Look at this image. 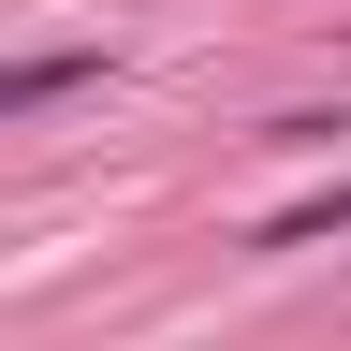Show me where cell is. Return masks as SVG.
I'll return each mask as SVG.
<instances>
[{
	"label": "cell",
	"mask_w": 351,
	"mask_h": 351,
	"mask_svg": "<svg viewBox=\"0 0 351 351\" xmlns=\"http://www.w3.org/2000/svg\"><path fill=\"white\" fill-rule=\"evenodd\" d=\"M322 234H351V191H322V205H293V219H263V249H322Z\"/></svg>",
	"instance_id": "obj_2"
},
{
	"label": "cell",
	"mask_w": 351,
	"mask_h": 351,
	"mask_svg": "<svg viewBox=\"0 0 351 351\" xmlns=\"http://www.w3.org/2000/svg\"><path fill=\"white\" fill-rule=\"evenodd\" d=\"M59 88H88V59H0V117H15V103H59Z\"/></svg>",
	"instance_id": "obj_1"
}]
</instances>
